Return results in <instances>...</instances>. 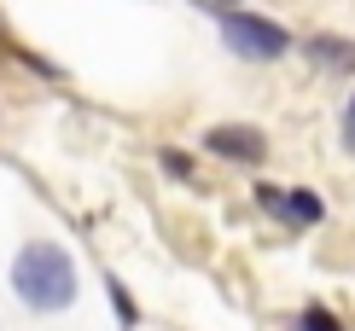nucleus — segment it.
<instances>
[{
  "label": "nucleus",
  "mask_w": 355,
  "mask_h": 331,
  "mask_svg": "<svg viewBox=\"0 0 355 331\" xmlns=\"http://www.w3.org/2000/svg\"><path fill=\"white\" fill-rule=\"evenodd\" d=\"M12 285L29 308H70L76 303V267L58 244H29L12 267Z\"/></svg>",
  "instance_id": "f257e3e1"
},
{
  "label": "nucleus",
  "mask_w": 355,
  "mask_h": 331,
  "mask_svg": "<svg viewBox=\"0 0 355 331\" xmlns=\"http://www.w3.org/2000/svg\"><path fill=\"white\" fill-rule=\"evenodd\" d=\"M221 35H227V47L245 53V58H279L286 53V29L268 24V18H250V12L221 18Z\"/></svg>",
  "instance_id": "f03ea898"
},
{
  "label": "nucleus",
  "mask_w": 355,
  "mask_h": 331,
  "mask_svg": "<svg viewBox=\"0 0 355 331\" xmlns=\"http://www.w3.org/2000/svg\"><path fill=\"white\" fill-rule=\"evenodd\" d=\"M210 152H221V157H233V163H262L268 157V140H262L257 128H210Z\"/></svg>",
  "instance_id": "7ed1b4c3"
},
{
  "label": "nucleus",
  "mask_w": 355,
  "mask_h": 331,
  "mask_svg": "<svg viewBox=\"0 0 355 331\" xmlns=\"http://www.w3.org/2000/svg\"><path fill=\"white\" fill-rule=\"evenodd\" d=\"M262 204H268L274 215L297 221V227H309V221H320V204L309 198V192H274V186H262Z\"/></svg>",
  "instance_id": "20e7f679"
},
{
  "label": "nucleus",
  "mask_w": 355,
  "mask_h": 331,
  "mask_svg": "<svg viewBox=\"0 0 355 331\" xmlns=\"http://www.w3.org/2000/svg\"><path fill=\"white\" fill-rule=\"evenodd\" d=\"M309 53H315L320 64H332V70H355V41H338V35H315V41H309Z\"/></svg>",
  "instance_id": "39448f33"
},
{
  "label": "nucleus",
  "mask_w": 355,
  "mask_h": 331,
  "mask_svg": "<svg viewBox=\"0 0 355 331\" xmlns=\"http://www.w3.org/2000/svg\"><path fill=\"white\" fill-rule=\"evenodd\" d=\"M297 331H344V325H338V320H332L327 308H309L303 320H297Z\"/></svg>",
  "instance_id": "423d86ee"
},
{
  "label": "nucleus",
  "mask_w": 355,
  "mask_h": 331,
  "mask_svg": "<svg viewBox=\"0 0 355 331\" xmlns=\"http://www.w3.org/2000/svg\"><path fill=\"white\" fill-rule=\"evenodd\" d=\"M344 140H349V152H355V99H349V116H344Z\"/></svg>",
  "instance_id": "0eeeda50"
}]
</instances>
